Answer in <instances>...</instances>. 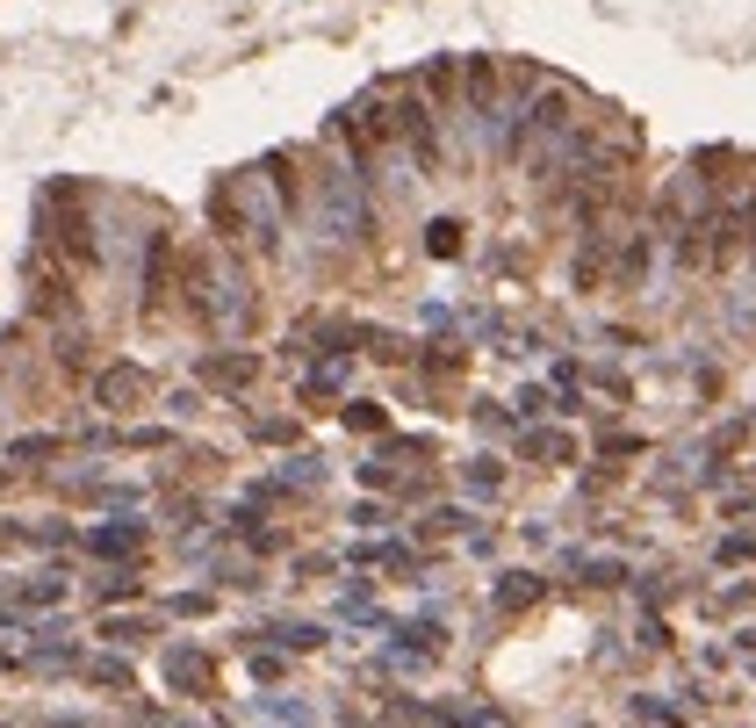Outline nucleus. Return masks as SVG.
<instances>
[{"label":"nucleus","instance_id":"nucleus-1","mask_svg":"<svg viewBox=\"0 0 756 728\" xmlns=\"http://www.w3.org/2000/svg\"><path fill=\"white\" fill-rule=\"evenodd\" d=\"M144 390H152L144 368H108V375H102V404H116V412H123V404H138Z\"/></svg>","mask_w":756,"mask_h":728}]
</instances>
